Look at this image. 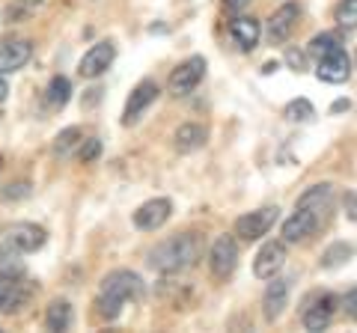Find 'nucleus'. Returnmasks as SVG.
Segmentation results:
<instances>
[{"mask_svg": "<svg viewBox=\"0 0 357 333\" xmlns=\"http://www.w3.org/2000/svg\"><path fill=\"white\" fill-rule=\"evenodd\" d=\"M199 253H203V244L199 235L194 232H182V235H173L161 241L158 247L149 253V265L158 274H182L188 268H194L199 262Z\"/></svg>", "mask_w": 357, "mask_h": 333, "instance_id": "nucleus-1", "label": "nucleus"}, {"mask_svg": "<svg viewBox=\"0 0 357 333\" xmlns=\"http://www.w3.org/2000/svg\"><path fill=\"white\" fill-rule=\"evenodd\" d=\"M203 75H206V60L203 57H188L185 63H178L176 69L170 72V81H167V93L176 95V98H185V95H191L199 81H203Z\"/></svg>", "mask_w": 357, "mask_h": 333, "instance_id": "nucleus-2", "label": "nucleus"}, {"mask_svg": "<svg viewBox=\"0 0 357 333\" xmlns=\"http://www.w3.org/2000/svg\"><path fill=\"white\" fill-rule=\"evenodd\" d=\"M280 220V208L277 206H265V208H256V212H250V215H241L238 220H236V235L241 238V241H259V238H265L268 232H271V226Z\"/></svg>", "mask_w": 357, "mask_h": 333, "instance_id": "nucleus-3", "label": "nucleus"}, {"mask_svg": "<svg viewBox=\"0 0 357 333\" xmlns=\"http://www.w3.org/2000/svg\"><path fill=\"white\" fill-rule=\"evenodd\" d=\"M45 241H48L45 226L30 224V220H15V224H9L3 229V244H9V247H15L21 253H36L45 247Z\"/></svg>", "mask_w": 357, "mask_h": 333, "instance_id": "nucleus-4", "label": "nucleus"}, {"mask_svg": "<svg viewBox=\"0 0 357 333\" xmlns=\"http://www.w3.org/2000/svg\"><path fill=\"white\" fill-rule=\"evenodd\" d=\"M102 295L119 297L122 304L137 301V297L143 295V280H140V274H134V271H128V268L110 271L105 280H102Z\"/></svg>", "mask_w": 357, "mask_h": 333, "instance_id": "nucleus-5", "label": "nucleus"}, {"mask_svg": "<svg viewBox=\"0 0 357 333\" xmlns=\"http://www.w3.org/2000/svg\"><path fill=\"white\" fill-rule=\"evenodd\" d=\"M208 268L215 274V280L232 277V271L238 268V241L232 235H220L208 250Z\"/></svg>", "mask_w": 357, "mask_h": 333, "instance_id": "nucleus-6", "label": "nucleus"}, {"mask_svg": "<svg viewBox=\"0 0 357 333\" xmlns=\"http://www.w3.org/2000/svg\"><path fill=\"white\" fill-rule=\"evenodd\" d=\"M158 95H161V86L155 84V81H140L137 86L131 90V95H128V102H126V110H122V125H137L140 122V116L149 110V104H155L158 102Z\"/></svg>", "mask_w": 357, "mask_h": 333, "instance_id": "nucleus-7", "label": "nucleus"}, {"mask_svg": "<svg viewBox=\"0 0 357 333\" xmlns=\"http://www.w3.org/2000/svg\"><path fill=\"white\" fill-rule=\"evenodd\" d=\"M333 313H337V295L321 292V295H316V297H312V301L307 304L304 316H301V325H304V330H310V333L325 330V327L331 325Z\"/></svg>", "mask_w": 357, "mask_h": 333, "instance_id": "nucleus-8", "label": "nucleus"}, {"mask_svg": "<svg viewBox=\"0 0 357 333\" xmlns=\"http://www.w3.org/2000/svg\"><path fill=\"white\" fill-rule=\"evenodd\" d=\"M114 60H116V45H114V42H110V39L96 42V45L84 54L77 72H81V77H89V81H93V77H102L110 65H114Z\"/></svg>", "mask_w": 357, "mask_h": 333, "instance_id": "nucleus-9", "label": "nucleus"}, {"mask_svg": "<svg viewBox=\"0 0 357 333\" xmlns=\"http://www.w3.org/2000/svg\"><path fill=\"white\" fill-rule=\"evenodd\" d=\"M286 265V241H265L253 259V274L259 280H271Z\"/></svg>", "mask_w": 357, "mask_h": 333, "instance_id": "nucleus-10", "label": "nucleus"}, {"mask_svg": "<svg viewBox=\"0 0 357 333\" xmlns=\"http://www.w3.org/2000/svg\"><path fill=\"white\" fill-rule=\"evenodd\" d=\"M298 18H301V6L298 3H283L271 18H268V27H265L268 42H271V45H283V42L295 33Z\"/></svg>", "mask_w": 357, "mask_h": 333, "instance_id": "nucleus-11", "label": "nucleus"}, {"mask_svg": "<svg viewBox=\"0 0 357 333\" xmlns=\"http://www.w3.org/2000/svg\"><path fill=\"white\" fill-rule=\"evenodd\" d=\"M173 215V203L167 196H155L149 203H143L137 212H134V226L143 229V232H155L161 229L167 220Z\"/></svg>", "mask_w": 357, "mask_h": 333, "instance_id": "nucleus-12", "label": "nucleus"}, {"mask_svg": "<svg viewBox=\"0 0 357 333\" xmlns=\"http://www.w3.org/2000/svg\"><path fill=\"white\" fill-rule=\"evenodd\" d=\"M33 295V286H27L21 277H0V313H18L27 307Z\"/></svg>", "mask_w": 357, "mask_h": 333, "instance_id": "nucleus-13", "label": "nucleus"}, {"mask_svg": "<svg viewBox=\"0 0 357 333\" xmlns=\"http://www.w3.org/2000/svg\"><path fill=\"white\" fill-rule=\"evenodd\" d=\"M316 77L325 84H345L351 77V57L342 48H337L328 57H321L316 65Z\"/></svg>", "mask_w": 357, "mask_h": 333, "instance_id": "nucleus-14", "label": "nucleus"}, {"mask_svg": "<svg viewBox=\"0 0 357 333\" xmlns=\"http://www.w3.org/2000/svg\"><path fill=\"white\" fill-rule=\"evenodd\" d=\"M33 57V42L30 39H9L0 45V75L21 72Z\"/></svg>", "mask_w": 357, "mask_h": 333, "instance_id": "nucleus-15", "label": "nucleus"}, {"mask_svg": "<svg viewBox=\"0 0 357 333\" xmlns=\"http://www.w3.org/2000/svg\"><path fill=\"white\" fill-rule=\"evenodd\" d=\"M319 215L307 212V208H295V215L283 224V241L286 244H298V241H307L312 232L319 229Z\"/></svg>", "mask_w": 357, "mask_h": 333, "instance_id": "nucleus-16", "label": "nucleus"}, {"mask_svg": "<svg viewBox=\"0 0 357 333\" xmlns=\"http://www.w3.org/2000/svg\"><path fill=\"white\" fill-rule=\"evenodd\" d=\"M289 307V280H280V277H271L265 295H262V316L265 321H277L283 316V309Z\"/></svg>", "mask_w": 357, "mask_h": 333, "instance_id": "nucleus-17", "label": "nucleus"}, {"mask_svg": "<svg viewBox=\"0 0 357 333\" xmlns=\"http://www.w3.org/2000/svg\"><path fill=\"white\" fill-rule=\"evenodd\" d=\"M206 140H208V128H206V125H199V122H185V125L176 128L173 146H176V152L191 155V152H197V149H203Z\"/></svg>", "mask_w": 357, "mask_h": 333, "instance_id": "nucleus-18", "label": "nucleus"}, {"mask_svg": "<svg viewBox=\"0 0 357 333\" xmlns=\"http://www.w3.org/2000/svg\"><path fill=\"white\" fill-rule=\"evenodd\" d=\"M229 33H232V39H236V45H238L241 51H253L256 42H259V36H262V24H259L256 18L238 15V18L229 24Z\"/></svg>", "mask_w": 357, "mask_h": 333, "instance_id": "nucleus-19", "label": "nucleus"}, {"mask_svg": "<svg viewBox=\"0 0 357 333\" xmlns=\"http://www.w3.org/2000/svg\"><path fill=\"white\" fill-rule=\"evenodd\" d=\"M331 196H333V185H331V182L312 185V187H307V191L298 196V206H295V208H307V212L319 215V212H325V208H328Z\"/></svg>", "mask_w": 357, "mask_h": 333, "instance_id": "nucleus-20", "label": "nucleus"}, {"mask_svg": "<svg viewBox=\"0 0 357 333\" xmlns=\"http://www.w3.org/2000/svg\"><path fill=\"white\" fill-rule=\"evenodd\" d=\"M72 321H75V313L69 301H51L48 309H45V327L48 330H69Z\"/></svg>", "mask_w": 357, "mask_h": 333, "instance_id": "nucleus-21", "label": "nucleus"}, {"mask_svg": "<svg viewBox=\"0 0 357 333\" xmlns=\"http://www.w3.org/2000/svg\"><path fill=\"white\" fill-rule=\"evenodd\" d=\"M69 98H72V81L66 75H54L48 81V90H45V102H48V107L63 110L66 104H69Z\"/></svg>", "mask_w": 357, "mask_h": 333, "instance_id": "nucleus-22", "label": "nucleus"}, {"mask_svg": "<svg viewBox=\"0 0 357 333\" xmlns=\"http://www.w3.org/2000/svg\"><path fill=\"white\" fill-rule=\"evenodd\" d=\"M24 253L9 247V244H3L0 247V277H24L27 274V265H24Z\"/></svg>", "mask_w": 357, "mask_h": 333, "instance_id": "nucleus-23", "label": "nucleus"}, {"mask_svg": "<svg viewBox=\"0 0 357 333\" xmlns=\"http://www.w3.org/2000/svg\"><path fill=\"white\" fill-rule=\"evenodd\" d=\"M354 256V244L349 241H333L331 247L321 253V268H340Z\"/></svg>", "mask_w": 357, "mask_h": 333, "instance_id": "nucleus-24", "label": "nucleus"}, {"mask_svg": "<svg viewBox=\"0 0 357 333\" xmlns=\"http://www.w3.org/2000/svg\"><path fill=\"white\" fill-rule=\"evenodd\" d=\"M81 140H84V131L77 128V125L63 128L60 134L54 137V155H60V158H66V155H72V149H75Z\"/></svg>", "mask_w": 357, "mask_h": 333, "instance_id": "nucleus-25", "label": "nucleus"}, {"mask_svg": "<svg viewBox=\"0 0 357 333\" xmlns=\"http://www.w3.org/2000/svg\"><path fill=\"white\" fill-rule=\"evenodd\" d=\"M337 48H342V45H340V39L333 36V33H319V36L310 39L307 54L310 57H316V60H321V57H328V54H333Z\"/></svg>", "mask_w": 357, "mask_h": 333, "instance_id": "nucleus-26", "label": "nucleus"}, {"mask_svg": "<svg viewBox=\"0 0 357 333\" xmlns=\"http://www.w3.org/2000/svg\"><path fill=\"white\" fill-rule=\"evenodd\" d=\"M283 116L289 122H310L312 116H316V107H312L307 98H292V102L283 107Z\"/></svg>", "mask_w": 357, "mask_h": 333, "instance_id": "nucleus-27", "label": "nucleus"}, {"mask_svg": "<svg viewBox=\"0 0 357 333\" xmlns=\"http://www.w3.org/2000/svg\"><path fill=\"white\" fill-rule=\"evenodd\" d=\"M122 304L119 297H110V295H102L98 292V297H96V313L102 316L105 321H114V318H119V313H122Z\"/></svg>", "mask_w": 357, "mask_h": 333, "instance_id": "nucleus-28", "label": "nucleus"}, {"mask_svg": "<svg viewBox=\"0 0 357 333\" xmlns=\"http://www.w3.org/2000/svg\"><path fill=\"white\" fill-rule=\"evenodd\" d=\"M333 18H337V24L342 30H354L357 24V0H342V3L337 6V13H333Z\"/></svg>", "mask_w": 357, "mask_h": 333, "instance_id": "nucleus-29", "label": "nucleus"}, {"mask_svg": "<svg viewBox=\"0 0 357 333\" xmlns=\"http://www.w3.org/2000/svg\"><path fill=\"white\" fill-rule=\"evenodd\" d=\"M77 146H81V149H77V158H81L84 164H89V161H96V158H98V155H102V140H98V137H89V140H81V143H77Z\"/></svg>", "mask_w": 357, "mask_h": 333, "instance_id": "nucleus-30", "label": "nucleus"}, {"mask_svg": "<svg viewBox=\"0 0 357 333\" xmlns=\"http://www.w3.org/2000/svg\"><path fill=\"white\" fill-rule=\"evenodd\" d=\"M24 196H30V182H15L3 187V199H24Z\"/></svg>", "mask_w": 357, "mask_h": 333, "instance_id": "nucleus-31", "label": "nucleus"}, {"mask_svg": "<svg viewBox=\"0 0 357 333\" xmlns=\"http://www.w3.org/2000/svg\"><path fill=\"white\" fill-rule=\"evenodd\" d=\"M286 63L292 65L295 72H304V69H307V57H304V54H298L295 48H289V51H286Z\"/></svg>", "mask_w": 357, "mask_h": 333, "instance_id": "nucleus-32", "label": "nucleus"}, {"mask_svg": "<svg viewBox=\"0 0 357 333\" xmlns=\"http://www.w3.org/2000/svg\"><path fill=\"white\" fill-rule=\"evenodd\" d=\"M345 217H349V220L357 217V196H354V191L345 194Z\"/></svg>", "mask_w": 357, "mask_h": 333, "instance_id": "nucleus-33", "label": "nucleus"}, {"mask_svg": "<svg viewBox=\"0 0 357 333\" xmlns=\"http://www.w3.org/2000/svg\"><path fill=\"white\" fill-rule=\"evenodd\" d=\"M354 297H357V292H354V286L349 288V295H345V313H349V318H354L357 316V309H354Z\"/></svg>", "mask_w": 357, "mask_h": 333, "instance_id": "nucleus-34", "label": "nucleus"}, {"mask_svg": "<svg viewBox=\"0 0 357 333\" xmlns=\"http://www.w3.org/2000/svg\"><path fill=\"white\" fill-rule=\"evenodd\" d=\"M223 3H227V9H229V13H241V9L248 6L250 0H223Z\"/></svg>", "mask_w": 357, "mask_h": 333, "instance_id": "nucleus-35", "label": "nucleus"}, {"mask_svg": "<svg viewBox=\"0 0 357 333\" xmlns=\"http://www.w3.org/2000/svg\"><path fill=\"white\" fill-rule=\"evenodd\" d=\"M6 95H9V84H6V77L0 75V102H6Z\"/></svg>", "mask_w": 357, "mask_h": 333, "instance_id": "nucleus-36", "label": "nucleus"}, {"mask_svg": "<svg viewBox=\"0 0 357 333\" xmlns=\"http://www.w3.org/2000/svg\"><path fill=\"white\" fill-rule=\"evenodd\" d=\"M351 104L349 102H337V104H333V114H340V110H349Z\"/></svg>", "mask_w": 357, "mask_h": 333, "instance_id": "nucleus-37", "label": "nucleus"}, {"mask_svg": "<svg viewBox=\"0 0 357 333\" xmlns=\"http://www.w3.org/2000/svg\"><path fill=\"white\" fill-rule=\"evenodd\" d=\"M265 75H271V72H277V63H265V69H262Z\"/></svg>", "mask_w": 357, "mask_h": 333, "instance_id": "nucleus-38", "label": "nucleus"}, {"mask_svg": "<svg viewBox=\"0 0 357 333\" xmlns=\"http://www.w3.org/2000/svg\"><path fill=\"white\" fill-rule=\"evenodd\" d=\"M30 3H42V0H30Z\"/></svg>", "mask_w": 357, "mask_h": 333, "instance_id": "nucleus-39", "label": "nucleus"}]
</instances>
